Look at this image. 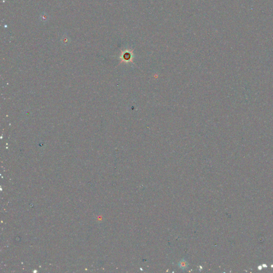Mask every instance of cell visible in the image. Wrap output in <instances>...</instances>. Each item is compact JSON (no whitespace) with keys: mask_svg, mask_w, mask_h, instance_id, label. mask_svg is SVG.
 <instances>
[{"mask_svg":"<svg viewBox=\"0 0 273 273\" xmlns=\"http://www.w3.org/2000/svg\"><path fill=\"white\" fill-rule=\"evenodd\" d=\"M178 266H179V267L181 269L184 271V270H186V269H187L188 268V267L189 266V263L188 262V261L186 259H182L178 262Z\"/></svg>","mask_w":273,"mask_h":273,"instance_id":"obj_1","label":"cell"}]
</instances>
